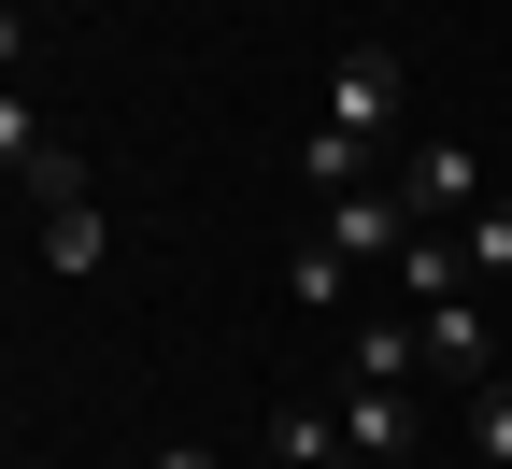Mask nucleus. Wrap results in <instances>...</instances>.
Instances as JSON below:
<instances>
[{"label":"nucleus","instance_id":"1","mask_svg":"<svg viewBox=\"0 0 512 469\" xmlns=\"http://www.w3.org/2000/svg\"><path fill=\"white\" fill-rule=\"evenodd\" d=\"M313 242L356 256V271H399V242H427V228H413L399 185H342V199H313Z\"/></svg>","mask_w":512,"mask_h":469},{"label":"nucleus","instance_id":"2","mask_svg":"<svg viewBox=\"0 0 512 469\" xmlns=\"http://www.w3.org/2000/svg\"><path fill=\"white\" fill-rule=\"evenodd\" d=\"M0 185H15V214H72V199H86V157L43 143L29 100H0Z\"/></svg>","mask_w":512,"mask_h":469},{"label":"nucleus","instance_id":"3","mask_svg":"<svg viewBox=\"0 0 512 469\" xmlns=\"http://www.w3.org/2000/svg\"><path fill=\"white\" fill-rule=\"evenodd\" d=\"M328 413H342V455H356V469H413V455H427V413H413V384H342Z\"/></svg>","mask_w":512,"mask_h":469},{"label":"nucleus","instance_id":"4","mask_svg":"<svg viewBox=\"0 0 512 469\" xmlns=\"http://www.w3.org/2000/svg\"><path fill=\"white\" fill-rule=\"evenodd\" d=\"M399 100H413V72H399L384 43H342V57H328V128L384 143V128H399Z\"/></svg>","mask_w":512,"mask_h":469},{"label":"nucleus","instance_id":"5","mask_svg":"<svg viewBox=\"0 0 512 469\" xmlns=\"http://www.w3.org/2000/svg\"><path fill=\"white\" fill-rule=\"evenodd\" d=\"M399 199H413V228H470L484 214V157L470 143H413L399 157Z\"/></svg>","mask_w":512,"mask_h":469},{"label":"nucleus","instance_id":"6","mask_svg":"<svg viewBox=\"0 0 512 469\" xmlns=\"http://www.w3.org/2000/svg\"><path fill=\"white\" fill-rule=\"evenodd\" d=\"M29 256H43L57 285H86L100 256H114V228H100V199H72V214H43V228H29Z\"/></svg>","mask_w":512,"mask_h":469},{"label":"nucleus","instance_id":"7","mask_svg":"<svg viewBox=\"0 0 512 469\" xmlns=\"http://www.w3.org/2000/svg\"><path fill=\"white\" fill-rule=\"evenodd\" d=\"M413 327H427V356H456L470 384H498V342H484V299H470V285H456V299H427Z\"/></svg>","mask_w":512,"mask_h":469},{"label":"nucleus","instance_id":"8","mask_svg":"<svg viewBox=\"0 0 512 469\" xmlns=\"http://www.w3.org/2000/svg\"><path fill=\"white\" fill-rule=\"evenodd\" d=\"M342 356H356L342 384H413V370H427V327H384V313H370V327H356Z\"/></svg>","mask_w":512,"mask_h":469},{"label":"nucleus","instance_id":"9","mask_svg":"<svg viewBox=\"0 0 512 469\" xmlns=\"http://www.w3.org/2000/svg\"><path fill=\"white\" fill-rule=\"evenodd\" d=\"M456 256H470V299H484V285H512V199H484V214L456 228Z\"/></svg>","mask_w":512,"mask_h":469},{"label":"nucleus","instance_id":"10","mask_svg":"<svg viewBox=\"0 0 512 469\" xmlns=\"http://www.w3.org/2000/svg\"><path fill=\"white\" fill-rule=\"evenodd\" d=\"M285 285H299V313H342V285H356V256H328V242L299 228V256H285Z\"/></svg>","mask_w":512,"mask_h":469},{"label":"nucleus","instance_id":"11","mask_svg":"<svg viewBox=\"0 0 512 469\" xmlns=\"http://www.w3.org/2000/svg\"><path fill=\"white\" fill-rule=\"evenodd\" d=\"M299 171H313V199H342V185H370V143H356V128H313Z\"/></svg>","mask_w":512,"mask_h":469},{"label":"nucleus","instance_id":"12","mask_svg":"<svg viewBox=\"0 0 512 469\" xmlns=\"http://www.w3.org/2000/svg\"><path fill=\"white\" fill-rule=\"evenodd\" d=\"M470 455H484V469H512V370H498V384H470Z\"/></svg>","mask_w":512,"mask_h":469},{"label":"nucleus","instance_id":"13","mask_svg":"<svg viewBox=\"0 0 512 469\" xmlns=\"http://www.w3.org/2000/svg\"><path fill=\"white\" fill-rule=\"evenodd\" d=\"M143 469H228V455H214V441H157Z\"/></svg>","mask_w":512,"mask_h":469},{"label":"nucleus","instance_id":"14","mask_svg":"<svg viewBox=\"0 0 512 469\" xmlns=\"http://www.w3.org/2000/svg\"><path fill=\"white\" fill-rule=\"evenodd\" d=\"M285 469H356V455H285Z\"/></svg>","mask_w":512,"mask_h":469},{"label":"nucleus","instance_id":"15","mask_svg":"<svg viewBox=\"0 0 512 469\" xmlns=\"http://www.w3.org/2000/svg\"><path fill=\"white\" fill-rule=\"evenodd\" d=\"M470 469H484V455H470Z\"/></svg>","mask_w":512,"mask_h":469}]
</instances>
